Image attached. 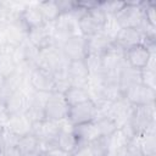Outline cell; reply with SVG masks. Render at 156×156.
<instances>
[{
	"instance_id": "34",
	"label": "cell",
	"mask_w": 156,
	"mask_h": 156,
	"mask_svg": "<svg viewBox=\"0 0 156 156\" xmlns=\"http://www.w3.org/2000/svg\"><path fill=\"white\" fill-rule=\"evenodd\" d=\"M126 5V1H100V9L106 16H116Z\"/></svg>"
},
{
	"instance_id": "13",
	"label": "cell",
	"mask_w": 156,
	"mask_h": 156,
	"mask_svg": "<svg viewBox=\"0 0 156 156\" xmlns=\"http://www.w3.org/2000/svg\"><path fill=\"white\" fill-rule=\"evenodd\" d=\"M72 127L73 126L67 119L61 121V130H60L57 139H56V147L58 150L68 154L69 156L78 147V143H77V139L73 134Z\"/></svg>"
},
{
	"instance_id": "27",
	"label": "cell",
	"mask_w": 156,
	"mask_h": 156,
	"mask_svg": "<svg viewBox=\"0 0 156 156\" xmlns=\"http://www.w3.org/2000/svg\"><path fill=\"white\" fill-rule=\"evenodd\" d=\"M38 6L41 11V15L44 17L45 23H54L58 16L61 15V11L57 5V0H45V1H38Z\"/></svg>"
},
{
	"instance_id": "17",
	"label": "cell",
	"mask_w": 156,
	"mask_h": 156,
	"mask_svg": "<svg viewBox=\"0 0 156 156\" xmlns=\"http://www.w3.org/2000/svg\"><path fill=\"white\" fill-rule=\"evenodd\" d=\"M141 43H143V35L138 28H122L113 41L116 46H118L124 51Z\"/></svg>"
},
{
	"instance_id": "5",
	"label": "cell",
	"mask_w": 156,
	"mask_h": 156,
	"mask_svg": "<svg viewBox=\"0 0 156 156\" xmlns=\"http://www.w3.org/2000/svg\"><path fill=\"white\" fill-rule=\"evenodd\" d=\"M141 1H126L124 7L116 15L122 28H139L144 21Z\"/></svg>"
},
{
	"instance_id": "36",
	"label": "cell",
	"mask_w": 156,
	"mask_h": 156,
	"mask_svg": "<svg viewBox=\"0 0 156 156\" xmlns=\"http://www.w3.org/2000/svg\"><path fill=\"white\" fill-rule=\"evenodd\" d=\"M1 134H2V140H4V147H13L17 146L20 136L9 130L6 127L1 126Z\"/></svg>"
},
{
	"instance_id": "23",
	"label": "cell",
	"mask_w": 156,
	"mask_h": 156,
	"mask_svg": "<svg viewBox=\"0 0 156 156\" xmlns=\"http://www.w3.org/2000/svg\"><path fill=\"white\" fill-rule=\"evenodd\" d=\"M32 124L33 123L26 115H16V116H10L4 127H6L16 135L23 136L32 132Z\"/></svg>"
},
{
	"instance_id": "21",
	"label": "cell",
	"mask_w": 156,
	"mask_h": 156,
	"mask_svg": "<svg viewBox=\"0 0 156 156\" xmlns=\"http://www.w3.org/2000/svg\"><path fill=\"white\" fill-rule=\"evenodd\" d=\"M141 83L140 80V69H136L132 66H129L128 63H126L123 66V68L119 72V77H118V87L119 90L122 91V94H124L128 89H130L132 87H134L135 84Z\"/></svg>"
},
{
	"instance_id": "24",
	"label": "cell",
	"mask_w": 156,
	"mask_h": 156,
	"mask_svg": "<svg viewBox=\"0 0 156 156\" xmlns=\"http://www.w3.org/2000/svg\"><path fill=\"white\" fill-rule=\"evenodd\" d=\"M113 41H111L102 32L94 34L89 38H87V55H99L101 56L111 45Z\"/></svg>"
},
{
	"instance_id": "4",
	"label": "cell",
	"mask_w": 156,
	"mask_h": 156,
	"mask_svg": "<svg viewBox=\"0 0 156 156\" xmlns=\"http://www.w3.org/2000/svg\"><path fill=\"white\" fill-rule=\"evenodd\" d=\"M69 106L61 93H50L45 104V119L52 122H61L67 119Z\"/></svg>"
},
{
	"instance_id": "44",
	"label": "cell",
	"mask_w": 156,
	"mask_h": 156,
	"mask_svg": "<svg viewBox=\"0 0 156 156\" xmlns=\"http://www.w3.org/2000/svg\"><path fill=\"white\" fill-rule=\"evenodd\" d=\"M151 156H156V155H151Z\"/></svg>"
},
{
	"instance_id": "2",
	"label": "cell",
	"mask_w": 156,
	"mask_h": 156,
	"mask_svg": "<svg viewBox=\"0 0 156 156\" xmlns=\"http://www.w3.org/2000/svg\"><path fill=\"white\" fill-rule=\"evenodd\" d=\"M129 123L132 128L134 129L136 136L151 128H156L155 104L144 105V106H134Z\"/></svg>"
},
{
	"instance_id": "3",
	"label": "cell",
	"mask_w": 156,
	"mask_h": 156,
	"mask_svg": "<svg viewBox=\"0 0 156 156\" xmlns=\"http://www.w3.org/2000/svg\"><path fill=\"white\" fill-rule=\"evenodd\" d=\"M67 63H68V60L63 56L62 50L55 45H50L45 49L39 50L35 66L52 73L55 69L62 66H67Z\"/></svg>"
},
{
	"instance_id": "15",
	"label": "cell",
	"mask_w": 156,
	"mask_h": 156,
	"mask_svg": "<svg viewBox=\"0 0 156 156\" xmlns=\"http://www.w3.org/2000/svg\"><path fill=\"white\" fill-rule=\"evenodd\" d=\"M152 54L156 52H150V50L145 45L139 44L126 51V62L136 69H143L147 66Z\"/></svg>"
},
{
	"instance_id": "25",
	"label": "cell",
	"mask_w": 156,
	"mask_h": 156,
	"mask_svg": "<svg viewBox=\"0 0 156 156\" xmlns=\"http://www.w3.org/2000/svg\"><path fill=\"white\" fill-rule=\"evenodd\" d=\"M17 71V63L12 55L11 48H4L0 50V74L4 78L12 76Z\"/></svg>"
},
{
	"instance_id": "6",
	"label": "cell",
	"mask_w": 156,
	"mask_h": 156,
	"mask_svg": "<svg viewBox=\"0 0 156 156\" xmlns=\"http://www.w3.org/2000/svg\"><path fill=\"white\" fill-rule=\"evenodd\" d=\"M96 117H98V107L91 100H88L82 104L71 106L68 111L67 121L72 126H77V124L93 122L96 119Z\"/></svg>"
},
{
	"instance_id": "43",
	"label": "cell",
	"mask_w": 156,
	"mask_h": 156,
	"mask_svg": "<svg viewBox=\"0 0 156 156\" xmlns=\"http://www.w3.org/2000/svg\"><path fill=\"white\" fill-rule=\"evenodd\" d=\"M1 9H2V1H0V11H1Z\"/></svg>"
},
{
	"instance_id": "19",
	"label": "cell",
	"mask_w": 156,
	"mask_h": 156,
	"mask_svg": "<svg viewBox=\"0 0 156 156\" xmlns=\"http://www.w3.org/2000/svg\"><path fill=\"white\" fill-rule=\"evenodd\" d=\"M73 134L77 139L78 146L80 145H88L93 140L98 139L100 136V133L98 130V127L95 124V121L83 123V124H77L72 127Z\"/></svg>"
},
{
	"instance_id": "29",
	"label": "cell",
	"mask_w": 156,
	"mask_h": 156,
	"mask_svg": "<svg viewBox=\"0 0 156 156\" xmlns=\"http://www.w3.org/2000/svg\"><path fill=\"white\" fill-rule=\"evenodd\" d=\"M52 77H54V91L55 93L63 94L71 87L69 78H68V74H67V66H62V67L55 69L52 72Z\"/></svg>"
},
{
	"instance_id": "32",
	"label": "cell",
	"mask_w": 156,
	"mask_h": 156,
	"mask_svg": "<svg viewBox=\"0 0 156 156\" xmlns=\"http://www.w3.org/2000/svg\"><path fill=\"white\" fill-rule=\"evenodd\" d=\"M84 62L87 65L89 76H98L104 73V66H102V60L101 56L99 55H87L84 58Z\"/></svg>"
},
{
	"instance_id": "1",
	"label": "cell",
	"mask_w": 156,
	"mask_h": 156,
	"mask_svg": "<svg viewBox=\"0 0 156 156\" xmlns=\"http://www.w3.org/2000/svg\"><path fill=\"white\" fill-rule=\"evenodd\" d=\"M105 20H106V15L100 9V1H99V4L95 7L88 10L78 18L79 34L85 38H89L94 34L100 33L102 30Z\"/></svg>"
},
{
	"instance_id": "12",
	"label": "cell",
	"mask_w": 156,
	"mask_h": 156,
	"mask_svg": "<svg viewBox=\"0 0 156 156\" xmlns=\"http://www.w3.org/2000/svg\"><path fill=\"white\" fill-rule=\"evenodd\" d=\"M67 74L69 78L71 87L87 88L89 80V72L84 60L69 61L67 65Z\"/></svg>"
},
{
	"instance_id": "10",
	"label": "cell",
	"mask_w": 156,
	"mask_h": 156,
	"mask_svg": "<svg viewBox=\"0 0 156 156\" xmlns=\"http://www.w3.org/2000/svg\"><path fill=\"white\" fill-rule=\"evenodd\" d=\"M102 66L104 72H119L126 62V51L112 44L102 55Z\"/></svg>"
},
{
	"instance_id": "20",
	"label": "cell",
	"mask_w": 156,
	"mask_h": 156,
	"mask_svg": "<svg viewBox=\"0 0 156 156\" xmlns=\"http://www.w3.org/2000/svg\"><path fill=\"white\" fill-rule=\"evenodd\" d=\"M20 18H21L22 23L27 27V29L45 24V21H44V17L41 15L39 6H38V2H27V5L24 6V9L21 12Z\"/></svg>"
},
{
	"instance_id": "37",
	"label": "cell",
	"mask_w": 156,
	"mask_h": 156,
	"mask_svg": "<svg viewBox=\"0 0 156 156\" xmlns=\"http://www.w3.org/2000/svg\"><path fill=\"white\" fill-rule=\"evenodd\" d=\"M71 156H95L94 152L91 151L89 145H80L78 146L72 154Z\"/></svg>"
},
{
	"instance_id": "14",
	"label": "cell",
	"mask_w": 156,
	"mask_h": 156,
	"mask_svg": "<svg viewBox=\"0 0 156 156\" xmlns=\"http://www.w3.org/2000/svg\"><path fill=\"white\" fill-rule=\"evenodd\" d=\"M50 93H43V91H35L29 102L28 111L26 116L30 119L32 123L41 122L45 119V104L49 98Z\"/></svg>"
},
{
	"instance_id": "30",
	"label": "cell",
	"mask_w": 156,
	"mask_h": 156,
	"mask_svg": "<svg viewBox=\"0 0 156 156\" xmlns=\"http://www.w3.org/2000/svg\"><path fill=\"white\" fill-rule=\"evenodd\" d=\"M95 124L98 127V130L100 133V136H105V138H110L111 135H113L117 130H118V126L117 123L110 118V117H98L95 119Z\"/></svg>"
},
{
	"instance_id": "11",
	"label": "cell",
	"mask_w": 156,
	"mask_h": 156,
	"mask_svg": "<svg viewBox=\"0 0 156 156\" xmlns=\"http://www.w3.org/2000/svg\"><path fill=\"white\" fill-rule=\"evenodd\" d=\"M28 80L30 87L34 89V91H43V93L54 91V77L52 73L46 69L34 67L28 77Z\"/></svg>"
},
{
	"instance_id": "35",
	"label": "cell",
	"mask_w": 156,
	"mask_h": 156,
	"mask_svg": "<svg viewBox=\"0 0 156 156\" xmlns=\"http://www.w3.org/2000/svg\"><path fill=\"white\" fill-rule=\"evenodd\" d=\"M140 80L144 85L156 90V69L149 67L140 69Z\"/></svg>"
},
{
	"instance_id": "26",
	"label": "cell",
	"mask_w": 156,
	"mask_h": 156,
	"mask_svg": "<svg viewBox=\"0 0 156 156\" xmlns=\"http://www.w3.org/2000/svg\"><path fill=\"white\" fill-rule=\"evenodd\" d=\"M143 156L156 155V128H151L138 135Z\"/></svg>"
},
{
	"instance_id": "41",
	"label": "cell",
	"mask_w": 156,
	"mask_h": 156,
	"mask_svg": "<svg viewBox=\"0 0 156 156\" xmlns=\"http://www.w3.org/2000/svg\"><path fill=\"white\" fill-rule=\"evenodd\" d=\"M39 156H56V155L52 152V150H49V151H41Z\"/></svg>"
},
{
	"instance_id": "22",
	"label": "cell",
	"mask_w": 156,
	"mask_h": 156,
	"mask_svg": "<svg viewBox=\"0 0 156 156\" xmlns=\"http://www.w3.org/2000/svg\"><path fill=\"white\" fill-rule=\"evenodd\" d=\"M16 147L18 149L21 156H39V154L43 151L39 139L32 133L20 136Z\"/></svg>"
},
{
	"instance_id": "18",
	"label": "cell",
	"mask_w": 156,
	"mask_h": 156,
	"mask_svg": "<svg viewBox=\"0 0 156 156\" xmlns=\"http://www.w3.org/2000/svg\"><path fill=\"white\" fill-rule=\"evenodd\" d=\"M29 102H30V98L27 94H24L22 90H17L7 99V101L4 105L9 116H16V115H26L29 107Z\"/></svg>"
},
{
	"instance_id": "8",
	"label": "cell",
	"mask_w": 156,
	"mask_h": 156,
	"mask_svg": "<svg viewBox=\"0 0 156 156\" xmlns=\"http://www.w3.org/2000/svg\"><path fill=\"white\" fill-rule=\"evenodd\" d=\"M27 40L37 49L41 50L50 45H54V29L52 23H45L39 27L28 29Z\"/></svg>"
},
{
	"instance_id": "38",
	"label": "cell",
	"mask_w": 156,
	"mask_h": 156,
	"mask_svg": "<svg viewBox=\"0 0 156 156\" xmlns=\"http://www.w3.org/2000/svg\"><path fill=\"white\" fill-rule=\"evenodd\" d=\"M7 46V40H6V24L0 23V50Z\"/></svg>"
},
{
	"instance_id": "42",
	"label": "cell",
	"mask_w": 156,
	"mask_h": 156,
	"mask_svg": "<svg viewBox=\"0 0 156 156\" xmlns=\"http://www.w3.org/2000/svg\"><path fill=\"white\" fill-rule=\"evenodd\" d=\"M4 82H5V78H4V77L0 74V89L2 88V84H4Z\"/></svg>"
},
{
	"instance_id": "28",
	"label": "cell",
	"mask_w": 156,
	"mask_h": 156,
	"mask_svg": "<svg viewBox=\"0 0 156 156\" xmlns=\"http://www.w3.org/2000/svg\"><path fill=\"white\" fill-rule=\"evenodd\" d=\"M63 96H65V99H66V101H67L69 107L90 100L89 99V94L87 91V88H78V87H69L63 93Z\"/></svg>"
},
{
	"instance_id": "33",
	"label": "cell",
	"mask_w": 156,
	"mask_h": 156,
	"mask_svg": "<svg viewBox=\"0 0 156 156\" xmlns=\"http://www.w3.org/2000/svg\"><path fill=\"white\" fill-rule=\"evenodd\" d=\"M88 145L90 146V149L95 156H105L110 150L108 138H105V136H99L98 139L93 140Z\"/></svg>"
},
{
	"instance_id": "7",
	"label": "cell",
	"mask_w": 156,
	"mask_h": 156,
	"mask_svg": "<svg viewBox=\"0 0 156 156\" xmlns=\"http://www.w3.org/2000/svg\"><path fill=\"white\" fill-rule=\"evenodd\" d=\"M123 96L132 106H144L155 104L156 99V90L144 85L143 83L135 84L130 89H128Z\"/></svg>"
},
{
	"instance_id": "31",
	"label": "cell",
	"mask_w": 156,
	"mask_h": 156,
	"mask_svg": "<svg viewBox=\"0 0 156 156\" xmlns=\"http://www.w3.org/2000/svg\"><path fill=\"white\" fill-rule=\"evenodd\" d=\"M122 29V27L119 26L116 16H106V20H105V23L102 26V33L111 40V41H115L118 32Z\"/></svg>"
},
{
	"instance_id": "9",
	"label": "cell",
	"mask_w": 156,
	"mask_h": 156,
	"mask_svg": "<svg viewBox=\"0 0 156 156\" xmlns=\"http://www.w3.org/2000/svg\"><path fill=\"white\" fill-rule=\"evenodd\" d=\"M63 56L68 61H76V60H84L87 56V38L76 34L69 37L61 48Z\"/></svg>"
},
{
	"instance_id": "39",
	"label": "cell",
	"mask_w": 156,
	"mask_h": 156,
	"mask_svg": "<svg viewBox=\"0 0 156 156\" xmlns=\"http://www.w3.org/2000/svg\"><path fill=\"white\" fill-rule=\"evenodd\" d=\"M0 156H21V154L18 149L13 146V147H4L0 151Z\"/></svg>"
},
{
	"instance_id": "40",
	"label": "cell",
	"mask_w": 156,
	"mask_h": 156,
	"mask_svg": "<svg viewBox=\"0 0 156 156\" xmlns=\"http://www.w3.org/2000/svg\"><path fill=\"white\" fill-rule=\"evenodd\" d=\"M9 117L10 116H9V113H7L6 108H5V105L0 102V126H5L7 119H9Z\"/></svg>"
},
{
	"instance_id": "16",
	"label": "cell",
	"mask_w": 156,
	"mask_h": 156,
	"mask_svg": "<svg viewBox=\"0 0 156 156\" xmlns=\"http://www.w3.org/2000/svg\"><path fill=\"white\" fill-rule=\"evenodd\" d=\"M27 27L22 23L21 18L12 21L6 24V40L7 48L15 49L20 46L24 40H27Z\"/></svg>"
}]
</instances>
